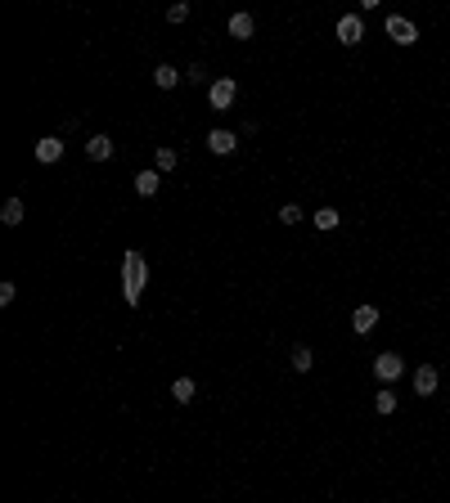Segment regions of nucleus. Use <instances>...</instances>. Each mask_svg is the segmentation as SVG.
Segmentation results:
<instances>
[{"instance_id": "f257e3e1", "label": "nucleus", "mask_w": 450, "mask_h": 503, "mask_svg": "<svg viewBox=\"0 0 450 503\" xmlns=\"http://www.w3.org/2000/svg\"><path fill=\"white\" fill-rule=\"evenodd\" d=\"M144 288H149V261H144L140 248H126L122 252V297H126V305H140Z\"/></svg>"}, {"instance_id": "f03ea898", "label": "nucleus", "mask_w": 450, "mask_h": 503, "mask_svg": "<svg viewBox=\"0 0 450 503\" xmlns=\"http://www.w3.org/2000/svg\"><path fill=\"white\" fill-rule=\"evenodd\" d=\"M235 99H239V81H230V77H216V81L208 85V104L216 108V113L235 108Z\"/></svg>"}, {"instance_id": "7ed1b4c3", "label": "nucleus", "mask_w": 450, "mask_h": 503, "mask_svg": "<svg viewBox=\"0 0 450 503\" xmlns=\"http://www.w3.org/2000/svg\"><path fill=\"white\" fill-rule=\"evenodd\" d=\"M401 373H405V360H401V355H392V351H383L379 360H374V377H379L383 387H392V382H396Z\"/></svg>"}, {"instance_id": "20e7f679", "label": "nucleus", "mask_w": 450, "mask_h": 503, "mask_svg": "<svg viewBox=\"0 0 450 503\" xmlns=\"http://www.w3.org/2000/svg\"><path fill=\"white\" fill-rule=\"evenodd\" d=\"M387 36H392L396 45H415L419 41V28L410 18H401V14H387Z\"/></svg>"}, {"instance_id": "39448f33", "label": "nucleus", "mask_w": 450, "mask_h": 503, "mask_svg": "<svg viewBox=\"0 0 450 503\" xmlns=\"http://www.w3.org/2000/svg\"><path fill=\"white\" fill-rule=\"evenodd\" d=\"M338 41H343V45H360L365 41V18L360 14H343V18H338Z\"/></svg>"}, {"instance_id": "423d86ee", "label": "nucleus", "mask_w": 450, "mask_h": 503, "mask_svg": "<svg viewBox=\"0 0 450 503\" xmlns=\"http://www.w3.org/2000/svg\"><path fill=\"white\" fill-rule=\"evenodd\" d=\"M64 157V135H45V140H36V162H59Z\"/></svg>"}, {"instance_id": "0eeeda50", "label": "nucleus", "mask_w": 450, "mask_h": 503, "mask_svg": "<svg viewBox=\"0 0 450 503\" xmlns=\"http://www.w3.org/2000/svg\"><path fill=\"white\" fill-rule=\"evenodd\" d=\"M208 149H212L216 157H230V153L239 149V135H235V131H212V135H208Z\"/></svg>"}, {"instance_id": "6e6552de", "label": "nucleus", "mask_w": 450, "mask_h": 503, "mask_svg": "<svg viewBox=\"0 0 450 503\" xmlns=\"http://www.w3.org/2000/svg\"><path fill=\"white\" fill-rule=\"evenodd\" d=\"M437 387H442V373H437L432 364H423V369H415V391H419V396H432Z\"/></svg>"}, {"instance_id": "1a4fd4ad", "label": "nucleus", "mask_w": 450, "mask_h": 503, "mask_svg": "<svg viewBox=\"0 0 450 503\" xmlns=\"http://www.w3.org/2000/svg\"><path fill=\"white\" fill-rule=\"evenodd\" d=\"M351 328H356L360 337H365V333H374V328H379V310H374V305H360V310L351 315Z\"/></svg>"}, {"instance_id": "9d476101", "label": "nucleus", "mask_w": 450, "mask_h": 503, "mask_svg": "<svg viewBox=\"0 0 450 503\" xmlns=\"http://www.w3.org/2000/svg\"><path fill=\"white\" fill-rule=\"evenodd\" d=\"M86 157H90V162H108V157H113V140H108V135H90Z\"/></svg>"}, {"instance_id": "9b49d317", "label": "nucleus", "mask_w": 450, "mask_h": 503, "mask_svg": "<svg viewBox=\"0 0 450 503\" xmlns=\"http://www.w3.org/2000/svg\"><path fill=\"white\" fill-rule=\"evenodd\" d=\"M158 185H162V171H140V176H136V193H140V198H153V193H158Z\"/></svg>"}, {"instance_id": "f8f14e48", "label": "nucleus", "mask_w": 450, "mask_h": 503, "mask_svg": "<svg viewBox=\"0 0 450 503\" xmlns=\"http://www.w3.org/2000/svg\"><path fill=\"white\" fill-rule=\"evenodd\" d=\"M252 32H257L252 14H230V36H235V41H252Z\"/></svg>"}, {"instance_id": "ddd939ff", "label": "nucleus", "mask_w": 450, "mask_h": 503, "mask_svg": "<svg viewBox=\"0 0 450 503\" xmlns=\"http://www.w3.org/2000/svg\"><path fill=\"white\" fill-rule=\"evenodd\" d=\"M176 81H180V72H176L172 63H158V68H153V85H158V90H172Z\"/></svg>"}, {"instance_id": "4468645a", "label": "nucleus", "mask_w": 450, "mask_h": 503, "mask_svg": "<svg viewBox=\"0 0 450 503\" xmlns=\"http://www.w3.org/2000/svg\"><path fill=\"white\" fill-rule=\"evenodd\" d=\"M0 220H5L9 229H14V225H23V198H9L5 207H0Z\"/></svg>"}, {"instance_id": "2eb2a0df", "label": "nucleus", "mask_w": 450, "mask_h": 503, "mask_svg": "<svg viewBox=\"0 0 450 503\" xmlns=\"http://www.w3.org/2000/svg\"><path fill=\"white\" fill-rule=\"evenodd\" d=\"M172 400L176 404H189L194 400V377H176V382H172Z\"/></svg>"}, {"instance_id": "dca6fc26", "label": "nucleus", "mask_w": 450, "mask_h": 503, "mask_svg": "<svg viewBox=\"0 0 450 503\" xmlns=\"http://www.w3.org/2000/svg\"><path fill=\"white\" fill-rule=\"evenodd\" d=\"M176 162H180L176 149H158L153 153V171H176Z\"/></svg>"}, {"instance_id": "f3484780", "label": "nucleus", "mask_w": 450, "mask_h": 503, "mask_svg": "<svg viewBox=\"0 0 450 503\" xmlns=\"http://www.w3.org/2000/svg\"><path fill=\"white\" fill-rule=\"evenodd\" d=\"M311 364H315L311 346H293V369H297V373H311Z\"/></svg>"}, {"instance_id": "a211bd4d", "label": "nucleus", "mask_w": 450, "mask_h": 503, "mask_svg": "<svg viewBox=\"0 0 450 503\" xmlns=\"http://www.w3.org/2000/svg\"><path fill=\"white\" fill-rule=\"evenodd\" d=\"M374 409H379L383 418H387V413H396V396H392V387H383V391H379V400H374Z\"/></svg>"}, {"instance_id": "6ab92c4d", "label": "nucleus", "mask_w": 450, "mask_h": 503, "mask_svg": "<svg viewBox=\"0 0 450 503\" xmlns=\"http://www.w3.org/2000/svg\"><path fill=\"white\" fill-rule=\"evenodd\" d=\"M338 220H343V216H338L333 207H320V212H315V225H320V229H338Z\"/></svg>"}, {"instance_id": "aec40b11", "label": "nucleus", "mask_w": 450, "mask_h": 503, "mask_svg": "<svg viewBox=\"0 0 450 503\" xmlns=\"http://www.w3.org/2000/svg\"><path fill=\"white\" fill-rule=\"evenodd\" d=\"M297 220H302V207H297V202L279 207V225H297Z\"/></svg>"}, {"instance_id": "412c9836", "label": "nucleus", "mask_w": 450, "mask_h": 503, "mask_svg": "<svg viewBox=\"0 0 450 503\" xmlns=\"http://www.w3.org/2000/svg\"><path fill=\"white\" fill-rule=\"evenodd\" d=\"M189 18V5H185V0H180V5H172V9H167V23H185Z\"/></svg>"}, {"instance_id": "4be33fe9", "label": "nucleus", "mask_w": 450, "mask_h": 503, "mask_svg": "<svg viewBox=\"0 0 450 503\" xmlns=\"http://www.w3.org/2000/svg\"><path fill=\"white\" fill-rule=\"evenodd\" d=\"M14 297H18V288H14V284H0V305H9Z\"/></svg>"}, {"instance_id": "5701e85b", "label": "nucleus", "mask_w": 450, "mask_h": 503, "mask_svg": "<svg viewBox=\"0 0 450 503\" xmlns=\"http://www.w3.org/2000/svg\"><path fill=\"white\" fill-rule=\"evenodd\" d=\"M185 77H189V81H208V68H203V63H194V68L185 72Z\"/></svg>"}]
</instances>
